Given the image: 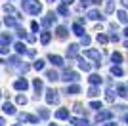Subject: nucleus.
Here are the masks:
<instances>
[{"mask_svg": "<svg viewBox=\"0 0 128 126\" xmlns=\"http://www.w3.org/2000/svg\"><path fill=\"white\" fill-rule=\"evenodd\" d=\"M31 29H32L34 32H36L38 29H40V25H38V21H32V23H31Z\"/></svg>", "mask_w": 128, "mask_h": 126, "instance_id": "39", "label": "nucleus"}, {"mask_svg": "<svg viewBox=\"0 0 128 126\" xmlns=\"http://www.w3.org/2000/svg\"><path fill=\"white\" fill-rule=\"evenodd\" d=\"M48 61H52V65H56V67H63V59L59 58V56L50 54V56H48Z\"/></svg>", "mask_w": 128, "mask_h": 126, "instance_id": "6", "label": "nucleus"}, {"mask_svg": "<svg viewBox=\"0 0 128 126\" xmlns=\"http://www.w3.org/2000/svg\"><path fill=\"white\" fill-rule=\"evenodd\" d=\"M92 2H94V4H102V0H92Z\"/></svg>", "mask_w": 128, "mask_h": 126, "instance_id": "47", "label": "nucleus"}, {"mask_svg": "<svg viewBox=\"0 0 128 126\" xmlns=\"http://www.w3.org/2000/svg\"><path fill=\"white\" fill-rule=\"evenodd\" d=\"M2 111H4L6 115H16V107H14L12 103H8V101L2 105Z\"/></svg>", "mask_w": 128, "mask_h": 126, "instance_id": "10", "label": "nucleus"}, {"mask_svg": "<svg viewBox=\"0 0 128 126\" xmlns=\"http://www.w3.org/2000/svg\"><path fill=\"white\" fill-rule=\"evenodd\" d=\"M19 118H21V120H27V122H31V124H36V122H38V116L27 115V113H21V115H19Z\"/></svg>", "mask_w": 128, "mask_h": 126, "instance_id": "7", "label": "nucleus"}, {"mask_svg": "<svg viewBox=\"0 0 128 126\" xmlns=\"http://www.w3.org/2000/svg\"><path fill=\"white\" fill-rule=\"evenodd\" d=\"M50 40H52V32H50V31H42V34H40V42L46 46Z\"/></svg>", "mask_w": 128, "mask_h": 126, "instance_id": "12", "label": "nucleus"}, {"mask_svg": "<svg viewBox=\"0 0 128 126\" xmlns=\"http://www.w3.org/2000/svg\"><path fill=\"white\" fill-rule=\"evenodd\" d=\"M124 46H126V48H128V40H126V42H124Z\"/></svg>", "mask_w": 128, "mask_h": 126, "instance_id": "49", "label": "nucleus"}, {"mask_svg": "<svg viewBox=\"0 0 128 126\" xmlns=\"http://www.w3.org/2000/svg\"><path fill=\"white\" fill-rule=\"evenodd\" d=\"M2 48H8L10 46V42H12V38H10V34H6V32H2Z\"/></svg>", "mask_w": 128, "mask_h": 126, "instance_id": "22", "label": "nucleus"}, {"mask_svg": "<svg viewBox=\"0 0 128 126\" xmlns=\"http://www.w3.org/2000/svg\"><path fill=\"white\" fill-rule=\"evenodd\" d=\"M122 4H124V8H128V0H122Z\"/></svg>", "mask_w": 128, "mask_h": 126, "instance_id": "44", "label": "nucleus"}, {"mask_svg": "<svg viewBox=\"0 0 128 126\" xmlns=\"http://www.w3.org/2000/svg\"><path fill=\"white\" fill-rule=\"evenodd\" d=\"M71 122L75 126H88V120H86V118H71Z\"/></svg>", "mask_w": 128, "mask_h": 126, "instance_id": "25", "label": "nucleus"}, {"mask_svg": "<svg viewBox=\"0 0 128 126\" xmlns=\"http://www.w3.org/2000/svg\"><path fill=\"white\" fill-rule=\"evenodd\" d=\"M122 118H124V122H126V124H128V115H124Z\"/></svg>", "mask_w": 128, "mask_h": 126, "instance_id": "46", "label": "nucleus"}, {"mask_svg": "<svg viewBox=\"0 0 128 126\" xmlns=\"http://www.w3.org/2000/svg\"><path fill=\"white\" fill-rule=\"evenodd\" d=\"M14 126H21V124H14Z\"/></svg>", "mask_w": 128, "mask_h": 126, "instance_id": "50", "label": "nucleus"}, {"mask_svg": "<svg viewBox=\"0 0 128 126\" xmlns=\"http://www.w3.org/2000/svg\"><path fill=\"white\" fill-rule=\"evenodd\" d=\"M73 32H75L76 36H84V29H82V25H80V23H75V25H73Z\"/></svg>", "mask_w": 128, "mask_h": 126, "instance_id": "15", "label": "nucleus"}, {"mask_svg": "<svg viewBox=\"0 0 128 126\" xmlns=\"http://www.w3.org/2000/svg\"><path fill=\"white\" fill-rule=\"evenodd\" d=\"M98 92H100V90H98V86H90V90H88V96H90V98H96Z\"/></svg>", "mask_w": 128, "mask_h": 126, "instance_id": "33", "label": "nucleus"}, {"mask_svg": "<svg viewBox=\"0 0 128 126\" xmlns=\"http://www.w3.org/2000/svg\"><path fill=\"white\" fill-rule=\"evenodd\" d=\"M78 92H80V86H78V84H71V86H67V94L73 96V94H78Z\"/></svg>", "mask_w": 128, "mask_h": 126, "instance_id": "21", "label": "nucleus"}, {"mask_svg": "<svg viewBox=\"0 0 128 126\" xmlns=\"http://www.w3.org/2000/svg\"><path fill=\"white\" fill-rule=\"evenodd\" d=\"M111 116H113V113H111V111H100V113L96 115V122H100V124H102L103 120H109Z\"/></svg>", "mask_w": 128, "mask_h": 126, "instance_id": "4", "label": "nucleus"}, {"mask_svg": "<svg viewBox=\"0 0 128 126\" xmlns=\"http://www.w3.org/2000/svg\"><path fill=\"white\" fill-rule=\"evenodd\" d=\"M4 12H6V14H16V10H14L10 4H6V6H4ZM16 16H17V14H16ZM17 19H19V16H17Z\"/></svg>", "mask_w": 128, "mask_h": 126, "instance_id": "36", "label": "nucleus"}, {"mask_svg": "<svg viewBox=\"0 0 128 126\" xmlns=\"http://www.w3.org/2000/svg\"><path fill=\"white\" fill-rule=\"evenodd\" d=\"M27 38H29V42H34V40H36V36H34V34H29Z\"/></svg>", "mask_w": 128, "mask_h": 126, "instance_id": "43", "label": "nucleus"}, {"mask_svg": "<svg viewBox=\"0 0 128 126\" xmlns=\"http://www.w3.org/2000/svg\"><path fill=\"white\" fill-rule=\"evenodd\" d=\"M78 67L82 69V71H90V69H92L90 65H88V63L84 61V59H78Z\"/></svg>", "mask_w": 128, "mask_h": 126, "instance_id": "30", "label": "nucleus"}, {"mask_svg": "<svg viewBox=\"0 0 128 126\" xmlns=\"http://www.w3.org/2000/svg\"><path fill=\"white\" fill-rule=\"evenodd\" d=\"M124 34H126V36H128V27H126V29H124Z\"/></svg>", "mask_w": 128, "mask_h": 126, "instance_id": "48", "label": "nucleus"}, {"mask_svg": "<svg viewBox=\"0 0 128 126\" xmlns=\"http://www.w3.org/2000/svg\"><path fill=\"white\" fill-rule=\"evenodd\" d=\"M84 56H86V58H92V59H98V61H100V52H98V50H86Z\"/></svg>", "mask_w": 128, "mask_h": 126, "instance_id": "16", "label": "nucleus"}, {"mask_svg": "<svg viewBox=\"0 0 128 126\" xmlns=\"http://www.w3.org/2000/svg\"><path fill=\"white\" fill-rule=\"evenodd\" d=\"M21 8L27 12V14H31V16H38V14L42 12V4L36 2V0H23Z\"/></svg>", "mask_w": 128, "mask_h": 126, "instance_id": "1", "label": "nucleus"}, {"mask_svg": "<svg viewBox=\"0 0 128 126\" xmlns=\"http://www.w3.org/2000/svg\"><path fill=\"white\" fill-rule=\"evenodd\" d=\"M32 69L42 71V69H44V61H42V59H36V61H34V65H32Z\"/></svg>", "mask_w": 128, "mask_h": 126, "instance_id": "31", "label": "nucleus"}, {"mask_svg": "<svg viewBox=\"0 0 128 126\" xmlns=\"http://www.w3.org/2000/svg\"><path fill=\"white\" fill-rule=\"evenodd\" d=\"M14 88L19 90V92H25V90L29 88V82H27L25 78H19V80H16V82H14Z\"/></svg>", "mask_w": 128, "mask_h": 126, "instance_id": "5", "label": "nucleus"}, {"mask_svg": "<svg viewBox=\"0 0 128 126\" xmlns=\"http://www.w3.org/2000/svg\"><path fill=\"white\" fill-rule=\"evenodd\" d=\"M105 126H117V124H115V122H107Z\"/></svg>", "mask_w": 128, "mask_h": 126, "instance_id": "45", "label": "nucleus"}, {"mask_svg": "<svg viewBox=\"0 0 128 126\" xmlns=\"http://www.w3.org/2000/svg\"><path fill=\"white\" fill-rule=\"evenodd\" d=\"M90 107H92V109H96V111H102V109H103L102 101H92V103H90Z\"/></svg>", "mask_w": 128, "mask_h": 126, "instance_id": "32", "label": "nucleus"}, {"mask_svg": "<svg viewBox=\"0 0 128 126\" xmlns=\"http://www.w3.org/2000/svg\"><path fill=\"white\" fill-rule=\"evenodd\" d=\"M56 32H58V38H59V40H65V38H67V29H65V27H58Z\"/></svg>", "mask_w": 128, "mask_h": 126, "instance_id": "17", "label": "nucleus"}, {"mask_svg": "<svg viewBox=\"0 0 128 126\" xmlns=\"http://www.w3.org/2000/svg\"><path fill=\"white\" fill-rule=\"evenodd\" d=\"M46 103H59V96H58V92L54 88H50V90H46Z\"/></svg>", "mask_w": 128, "mask_h": 126, "instance_id": "2", "label": "nucleus"}, {"mask_svg": "<svg viewBox=\"0 0 128 126\" xmlns=\"http://www.w3.org/2000/svg\"><path fill=\"white\" fill-rule=\"evenodd\" d=\"M54 21H56V14H54V12H50L48 16H46V17L42 19V25H44V27H50V25L54 23Z\"/></svg>", "mask_w": 128, "mask_h": 126, "instance_id": "8", "label": "nucleus"}, {"mask_svg": "<svg viewBox=\"0 0 128 126\" xmlns=\"http://www.w3.org/2000/svg\"><path fill=\"white\" fill-rule=\"evenodd\" d=\"M46 78H48L50 82H56V80H59V74L56 73V71H46Z\"/></svg>", "mask_w": 128, "mask_h": 126, "instance_id": "18", "label": "nucleus"}, {"mask_svg": "<svg viewBox=\"0 0 128 126\" xmlns=\"http://www.w3.org/2000/svg\"><path fill=\"white\" fill-rule=\"evenodd\" d=\"M61 2H63L65 6H71V4H73V2H75V0H61Z\"/></svg>", "mask_w": 128, "mask_h": 126, "instance_id": "42", "label": "nucleus"}, {"mask_svg": "<svg viewBox=\"0 0 128 126\" xmlns=\"http://www.w3.org/2000/svg\"><path fill=\"white\" fill-rule=\"evenodd\" d=\"M111 59H113V63H115V65H120V63H122V56H120V54L118 52H115L111 56Z\"/></svg>", "mask_w": 128, "mask_h": 126, "instance_id": "26", "label": "nucleus"}, {"mask_svg": "<svg viewBox=\"0 0 128 126\" xmlns=\"http://www.w3.org/2000/svg\"><path fill=\"white\" fill-rule=\"evenodd\" d=\"M113 10H115V6H113V4H111V2H109V4H107V6H105V12H107V14H111V12H113Z\"/></svg>", "mask_w": 128, "mask_h": 126, "instance_id": "40", "label": "nucleus"}, {"mask_svg": "<svg viewBox=\"0 0 128 126\" xmlns=\"http://www.w3.org/2000/svg\"><path fill=\"white\" fill-rule=\"evenodd\" d=\"M50 126H56V124H50Z\"/></svg>", "mask_w": 128, "mask_h": 126, "instance_id": "51", "label": "nucleus"}, {"mask_svg": "<svg viewBox=\"0 0 128 126\" xmlns=\"http://www.w3.org/2000/svg\"><path fill=\"white\" fill-rule=\"evenodd\" d=\"M115 100V96H113V92L111 90H107V101H113Z\"/></svg>", "mask_w": 128, "mask_h": 126, "instance_id": "41", "label": "nucleus"}, {"mask_svg": "<svg viewBox=\"0 0 128 126\" xmlns=\"http://www.w3.org/2000/svg\"><path fill=\"white\" fill-rule=\"evenodd\" d=\"M32 88L36 90V98H38V94L42 92V78H34L32 80Z\"/></svg>", "mask_w": 128, "mask_h": 126, "instance_id": "14", "label": "nucleus"}, {"mask_svg": "<svg viewBox=\"0 0 128 126\" xmlns=\"http://www.w3.org/2000/svg\"><path fill=\"white\" fill-rule=\"evenodd\" d=\"M111 74H115V76H122L124 71L118 67V65H113V67H111Z\"/></svg>", "mask_w": 128, "mask_h": 126, "instance_id": "23", "label": "nucleus"}, {"mask_svg": "<svg viewBox=\"0 0 128 126\" xmlns=\"http://www.w3.org/2000/svg\"><path fill=\"white\" fill-rule=\"evenodd\" d=\"M58 14H61V16H69V8H67L65 4H61L58 8Z\"/></svg>", "mask_w": 128, "mask_h": 126, "instance_id": "29", "label": "nucleus"}, {"mask_svg": "<svg viewBox=\"0 0 128 126\" xmlns=\"http://www.w3.org/2000/svg\"><path fill=\"white\" fill-rule=\"evenodd\" d=\"M88 17H90L92 21H98V19H103V16L100 14V10H90L88 12Z\"/></svg>", "mask_w": 128, "mask_h": 126, "instance_id": "13", "label": "nucleus"}, {"mask_svg": "<svg viewBox=\"0 0 128 126\" xmlns=\"http://www.w3.org/2000/svg\"><path fill=\"white\" fill-rule=\"evenodd\" d=\"M16 101H17V103H19V105H25V103H27V98H25V96H23V94H17Z\"/></svg>", "mask_w": 128, "mask_h": 126, "instance_id": "34", "label": "nucleus"}, {"mask_svg": "<svg viewBox=\"0 0 128 126\" xmlns=\"http://www.w3.org/2000/svg\"><path fill=\"white\" fill-rule=\"evenodd\" d=\"M96 40L100 42V44H107V40H109V36H107V34H103V32H100V34H98V36H96Z\"/></svg>", "mask_w": 128, "mask_h": 126, "instance_id": "28", "label": "nucleus"}, {"mask_svg": "<svg viewBox=\"0 0 128 126\" xmlns=\"http://www.w3.org/2000/svg\"><path fill=\"white\" fill-rule=\"evenodd\" d=\"M90 84L92 86H98V84H102V76H100V74H90Z\"/></svg>", "mask_w": 128, "mask_h": 126, "instance_id": "20", "label": "nucleus"}, {"mask_svg": "<svg viewBox=\"0 0 128 126\" xmlns=\"http://www.w3.org/2000/svg\"><path fill=\"white\" fill-rule=\"evenodd\" d=\"M14 48H16V52L19 54V56H21V54H27V52H29V50H27V46L23 44V42H16V44H14Z\"/></svg>", "mask_w": 128, "mask_h": 126, "instance_id": "11", "label": "nucleus"}, {"mask_svg": "<svg viewBox=\"0 0 128 126\" xmlns=\"http://www.w3.org/2000/svg\"><path fill=\"white\" fill-rule=\"evenodd\" d=\"M56 118H59V120L69 118V109H58L56 111Z\"/></svg>", "mask_w": 128, "mask_h": 126, "instance_id": "9", "label": "nucleus"}, {"mask_svg": "<svg viewBox=\"0 0 128 126\" xmlns=\"http://www.w3.org/2000/svg\"><path fill=\"white\" fill-rule=\"evenodd\" d=\"M117 16H118V21H120V23H128V16H126V12H124V10H118Z\"/></svg>", "mask_w": 128, "mask_h": 126, "instance_id": "24", "label": "nucleus"}, {"mask_svg": "<svg viewBox=\"0 0 128 126\" xmlns=\"http://www.w3.org/2000/svg\"><path fill=\"white\" fill-rule=\"evenodd\" d=\"M76 52H78V46H76V44H71V46L67 48V56H69V58H75Z\"/></svg>", "mask_w": 128, "mask_h": 126, "instance_id": "19", "label": "nucleus"}, {"mask_svg": "<svg viewBox=\"0 0 128 126\" xmlns=\"http://www.w3.org/2000/svg\"><path fill=\"white\" fill-rule=\"evenodd\" d=\"M61 80H65V82H76V80H78V73H75V71H65Z\"/></svg>", "mask_w": 128, "mask_h": 126, "instance_id": "3", "label": "nucleus"}, {"mask_svg": "<svg viewBox=\"0 0 128 126\" xmlns=\"http://www.w3.org/2000/svg\"><path fill=\"white\" fill-rule=\"evenodd\" d=\"M38 115H40V118H48V116H50V111L48 109H40V111H38Z\"/></svg>", "mask_w": 128, "mask_h": 126, "instance_id": "35", "label": "nucleus"}, {"mask_svg": "<svg viewBox=\"0 0 128 126\" xmlns=\"http://www.w3.org/2000/svg\"><path fill=\"white\" fill-rule=\"evenodd\" d=\"M117 92H118V96H120V98H126V88H124V86H118V88H117Z\"/></svg>", "mask_w": 128, "mask_h": 126, "instance_id": "38", "label": "nucleus"}, {"mask_svg": "<svg viewBox=\"0 0 128 126\" xmlns=\"http://www.w3.org/2000/svg\"><path fill=\"white\" fill-rule=\"evenodd\" d=\"M4 25H8V27H16V25H17V21L14 19V17H8V16H6V17H4Z\"/></svg>", "mask_w": 128, "mask_h": 126, "instance_id": "27", "label": "nucleus"}, {"mask_svg": "<svg viewBox=\"0 0 128 126\" xmlns=\"http://www.w3.org/2000/svg\"><path fill=\"white\" fill-rule=\"evenodd\" d=\"M80 42H82V46H88V44H90V42H92V38L88 36V34H84V36L80 38Z\"/></svg>", "mask_w": 128, "mask_h": 126, "instance_id": "37", "label": "nucleus"}]
</instances>
